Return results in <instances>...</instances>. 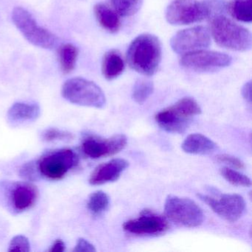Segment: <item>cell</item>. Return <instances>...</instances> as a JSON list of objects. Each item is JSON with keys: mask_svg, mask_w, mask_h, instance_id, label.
I'll return each mask as SVG.
<instances>
[{"mask_svg": "<svg viewBox=\"0 0 252 252\" xmlns=\"http://www.w3.org/2000/svg\"><path fill=\"white\" fill-rule=\"evenodd\" d=\"M162 60V46L157 36L144 33L132 40L126 52V60L132 70L144 76H153Z\"/></svg>", "mask_w": 252, "mask_h": 252, "instance_id": "1", "label": "cell"}, {"mask_svg": "<svg viewBox=\"0 0 252 252\" xmlns=\"http://www.w3.org/2000/svg\"><path fill=\"white\" fill-rule=\"evenodd\" d=\"M211 33L219 46L231 51H249L252 48V33L248 29L224 15L212 18Z\"/></svg>", "mask_w": 252, "mask_h": 252, "instance_id": "2", "label": "cell"}, {"mask_svg": "<svg viewBox=\"0 0 252 252\" xmlns=\"http://www.w3.org/2000/svg\"><path fill=\"white\" fill-rule=\"evenodd\" d=\"M201 112L200 105L194 98L185 97L158 113L155 118L159 126L166 132L183 133L188 127L191 119Z\"/></svg>", "mask_w": 252, "mask_h": 252, "instance_id": "3", "label": "cell"}, {"mask_svg": "<svg viewBox=\"0 0 252 252\" xmlns=\"http://www.w3.org/2000/svg\"><path fill=\"white\" fill-rule=\"evenodd\" d=\"M62 95L69 102L79 106L101 109L106 105L102 90L92 81L83 78L66 81L62 88Z\"/></svg>", "mask_w": 252, "mask_h": 252, "instance_id": "4", "label": "cell"}, {"mask_svg": "<svg viewBox=\"0 0 252 252\" xmlns=\"http://www.w3.org/2000/svg\"><path fill=\"white\" fill-rule=\"evenodd\" d=\"M12 21L24 37L35 46L44 49H53L58 43V38L50 31L36 23L30 12L17 7L12 11Z\"/></svg>", "mask_w": 252, "mask_h": 252, "instance_id": "5", "label": "cell"}, {"mask_svg": "<svg viewBox=\"0 0 252 252\" xmlns=\"http://www.w3.org/2000/svg\"><path fill=\"white\" fill-rule=\"evenodd\" d=\"M164 212L167 219L187 228H195L204 220V214L201 208L187 197L168 196L165 201Z\"/></svg>", "mask_w": 252, "mask_h": 252, "instance_id": "6", "label": "cell"}, {"mask_svg": "<svg viewBox=\"0 0 252 252\" xmlns=\"http://www.w3.org/2000/svg\"><path fill=\"white\" fill-rule=\"evenodd\" d=\"M210 18L206 2L175 0L166 8V20L172 26H187Z\"/></svg>", "mask_w": 252, "mask_h": 252, "instance_id": "7", "label": "cell"}, {"mask_svg": "<svg viewBox=\"0 0 252 252\" xmlns=\"http://www.w3.org/2000/svg\"><path fill=\"white\" fill-rule=\"evenodd\" d=\"M232 63V58L228 54L218 51H194L184 54L180 60L184 68L197 73H213L228 67Z\"/></svg>", "mask_w": 252, "mask_h": 252, "instance_id": "8", "label": "cell"}, {"mask_svg": "<svg viewBox=\"0 0 252 252\" xmlns=\"http://www.w3.org/2000/svg\"><path fill=\"white\" fill-rule=\"evenodd\" d=\"M79 162L77 155L70 149H61L44 156L38 162L39 173L48 179L57 181L67 175Z\"/></svg>", "mask_w": 252, "mask_h": 252, "instance_id": "9", "label": "cell"}, {"mask_svg": "<svg viewBox=\"0 0 252 252\" xmlns=\"http://www.w3.org/2000/svg\"><path fill=\"white\" fill-rule=\"evenodd\" d=\"M211 45V33L204 26H195L175 33L170 41L171 48L178 54H189L206 49Z\"/></svg>", "mask_w": 252, "mask_h": 252, "instance_id": "10", "label": "cell"}, {"mask_svg": "<svg viewBox=\"0 0 252 252\" xmlns=\"http://www.w3.org/2000/svg\"><path fill=\"white\" fill-rule=\"evenodd\" d=\"M198 197L208 205L215 213L228 222L238 220L246 210V201L241 195L224 194L215 197L199 194Z\"/></svg>", "mask_w": 252, "mask_h": 252, "instance_id": "11", "label": "cell"}, {"mask_svg": "<svg viewBox=\"0 0 252 252\" xmlns=\"http://www.w3.org/2000/svg\"><path fill=\"white\" fill-rule=\"evenodd\" d=\"M167 218L148 209L141 212L135 219L124 223L123 228L126 232L135 235H159L169 229Z\"/></svg>", "mask_w": 252, "mask_h": 252, "instance_id": "12", "label": "cell"}, {"mask_svg": "<svg viewBox=\"0 0 252 252\" xmlns=\"http://www.w3.org/2000/svg\"><path fill=\"white\" fill-rule=\"evenodd\" d=\"M127 144L125 135H116L109 138L88 137L82 143V150L88 157L93 159L113 156L123 150Z\"/></svg>", "mask_w": 252, "mask_h": 252, "instance_id": "13", "label": "cell"}, {"mask_svg": "<svg viewBox=\"0 0 252 252\" xmlns=\"http://www.w3.org/2000/svg\"><path fill=\"white\" fill-rule=\"evenodd\" d=\"M129 163L123 158H115L97 166L90 177L91 185L98 186L114 182L120 178Z\"/></svg>", "mask_w": 252, "mask_h": 252, "instance_id": "14", "label": "cell"}, {"mask_svg": "<svg viewBox=\"0 0 252 252\" xmlns=\"http://www.w3.org/2000/svg\"><path fill=\"white\" fill-rule=\"evenodd\" d=\"M38 197V190L31 184H20L11 193V201L15 210L23 212L32 208Z\"/></svg>", "mask_w": 252, "mask_h": 252, "instance_id": "15", "label": "cell"}, {"mask_svg": "<svg viewBox=\"0 0 252 252\" xmlns=\"http://www.w3.org/2000/svg\"><path fill=\"white\" fill-rule=\"evenodd\" d=\"M40 113V107L37 104L17 102L10 107L7 117L11 124H21L36 120Z\"/></svg>", "mask_w": 252, "mask_h": 252, "instance_id": "16", "label": "cell"}, {"mask_svg": "<svg viewBox=\"0 0 252 252\" xmlns=\"http://www.w3.org/2000/svg\"><path fill=\"white\" fill-rule=\"evenodd\" d=\"M217 144L212 140L200 133L188 135L182 143V150L192 155H209L217 149Z\"/></svg>", "mask_w": 252, "mask_h": 252, "instance_id": "17", "label": "cell"}, {"mask_svg": "<svg viewBox=\"0 0 252 252\" xmlns=\"http://www.w3.org/2000/svg\"><path fill=\"white\" fill-rule=\"evenodd\" d=\"M94 14L100 26L111 33L119 32L122 26L119 14L105 4L98 3L94 6Z\"/></svg>", "mask_w": 252, "mask_h": 252, "instance_id": "18", "label": "cell"}, {"mask_svg": "<svg viewBox=\"0 0 252 252\" xmlns=\"http://www.w3.org/2000/svg\"><path fill=\"white\" fill-rule=\"evenodd\" d=\"M125 69V61L119 51L111 50L104 54L101 71L106 79L109 81L116 79L123 73Z\"/></svg>", "mask_w": 252, "mask_h": 252, "instance_id": "19", "label": "cell"}, {"mask_svg": "<svg viewBox=\"0 0 252 252\" xmlns=\"http://www.w3.org/2000/svg\"><path fill=\"white\" fill-rule=\"evenodd\" d=\"M79 56V50L72 44H64L58 50V58L63 73H70L74 70Z\"/></svg>", "mask_w": 252, "mask_h": 252, "instance_id": "20", "label": "cell"}, {"mask_svg": "<svg viewBox=\"0 0 252 252\" xmlns=\"http://www.w3.org/2000/svg\"><path fill=\"white\" fill-rule=\"evenodd\" d=\"M252 0H231L228 9L235 20L243 23L252 21Z\"/></svg>", "mask_w": 252, "mask_h": 252, "instance_id": "21", "label": "cell"}, {"mask_svg": "<svg viewBox=\"0 0 252 252\" xmlns=\"http://www.w3.org/2000/svg\"><path fill=\"white\" fill-rule=\"evenodd\" d=\"M110 206V197L108 194L101 190L94 191L88 199V210L94 216H99L107 210Z\"/></svg>", "mask_w": 252, "mask_h": 252, "instance_id": "22", "label": "cell"}, {"mask_svg": "<svg viewBox=\"0 0 252 252\" xmlns=\"http://www.w3.org/2000/svg\"><path fill=\"white\" fill-rule=\"evenodd\" d=\"M112 5L119 16L131 17L138 12L143 0H111Z\"/></svg>", "mask_w": 252, "mask_h": 252, "instance_id": "23", "label": "cell"}, {"mask_svg": "<svg viewBox=\"0 0 252 252\" xmlns=\"http://www.w3.org/2000/svg\"><path fill=\"white\" fill-rule=\"evenodd\" d=\"M154 85L147 79H139L135 82L132 90V99L138 104H143L153 94Z\"/></svg>", "mask_w": 252, "mask_h": 252, "instance_id": "24", "label": "cell"}, {"mask_svg": "<svg viewBox=\"0 0 252 252\" xmlns=\"http://www.w3.org/2000/svg\"><path fill=\"white\" fill-rule=\"evenodd\" d=\"M221 175L230 184L237 187H250L252 181L249 177L228 167L221 169Z\"/></svg>", "mask_w": 252, "mask_h": 252, "instance_id": "25", "label": "cell"}, {"mask_svg": "<svg viewBox=\"0 0 252 252\" xmlns=\"http://www.w3.org/2000/svg\"><path fill=\"white\" fill-rule=\"evenodd\" d=\"M44 141L51 142L56 141H67L73 138V135L67 131L62 130L57 128L46 129L42 133Z\"/></svg>", "mask_w": 252, "mask_h": 252, "instance_id": "26", "label": "cell"}, {"mask_svg": "<svg viewBox=\"0 0 252 252\" xmlns=\"http://www.w3.org/2000/svg\"><path fill=\"white\" fill-rule=\"evenodd\" d=\"M31 245L29 239L24 235H17L13 237L9 245L10 252H30Z\"/></svg>", "mask_w": 252, "mask_h": 252, "instance_id": "27", "label": "cell"}, {"mask_svg": "<svg viewBox=\"0 0 252 252\" xmlns=\"http://www.w3.org/2000/svg\"><path fill=\"white\" fill-rule=\"evenodd\" d=\"M216 159L218 161L226 163L231 167L236 168V169H243L245 168V163H243V161H242L238 158L234 157L231 155H218L216 156Z\"/></svg>", "mask_w": 252, "mask_h": 252, "instance_id": "28", "label": "cell"}, {"mask_svg": "<svg viewBox=\"0 0 252 252\" xmlns=\"http://www.w3.org/2000/svg\"><path fill=\"white\" fill-rule=\"evenodd\" d=\"M73 252H96L95 246L84 238H79L77 240Z\"/></svg>", "mask_w": 252, "mask_h": 252, "instance_id": "29", "label": "cell"}, {"mask_svg": "<svg viewBox=\"0 0 252 252\" xmlns=\"http://www.w3.org/2000/svg\"><path fill=\"white\" fill-rule=\"evenodd\" d=\"M36 168L33 163H28L22 169V175L27 179L33 180L35 177L34 169Z\"/></svg>", "mask_w": 252, "mask_h": 252, "instance_id": "30", "label": "cell"}, {"mask_svg": "<svg viewBox=\"0 0 252 252\" xmlns=\"http://www.w3.org/2000/svg\"><path fill=\"white\" fill-rule=\"evenodd\" d=\"M242 95H243V98L249 104H251L252 102V82L251 81L246 82L242 88Z\"/></svg>", "mask_w": 252, "mask_h": 252, "instance_id": "31", "label": "cell"}, {"mask_svg": "<svg viewBox=\"0 0 252 252\" xmlns=\"http://www.w3.org/2000/svg\"><path fill=\"white\" fill-rule=\"evenodd\" d=\"M65 250V244L62 240H57L54 244L51 246L49 252H63Z\"/></svg>", "mask_w": 252, "mask_h": 252, "instance_id": "32", "label": "cell"}]
</instances>
